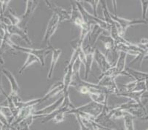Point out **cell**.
<instances>
[{
    "label": "cell",
    "mask_w": 148,
    "mask_h": 130,
    "mask_svg": "<svg viewBox=\"0 0 148 130\" xmlns=\"http://www.w3.org/2000/svg\"><path fill=\"white\" fill-rule=\"evenodd\" d=\"M63 91H64V83H63V82H58L55 83L49 88L47 93H46L42 98H41V103L54 97V96L60 93V92H63Z\"/></svg>",
    "instance_id": "17"
},
{
    "label": "cell",
    "mask_w": 148,
    "mask_h": 130,
    "mask_svg": "<svg viewBox=\"0 0 148 130\" xmlns=\"http://www.w3.org/2000/svg\"><path fill=\"white\" fill-rule=\"evenodd\" d=\"M143 91H133V92H128V93H125V92H121L119 91V93L116 95V96H120V97H125L130 99V100L135 101L136 103L138 104L139 105H144V104L142 101V96L143 95Z\"/></svg>",
    "instance_id": "21"
},
{
    "label": "cell",
    "mask_w": 148,
    "mask_h": 130,
    "mask_svg": "<svg viewBox=\"0 0 148 130\" xmlns=\"http://www.w3.org/2000/svg\"><path fill=\"white\" fill-rule=\"evenodd\" d=\"M80 27V37H79V39H80V41L83 44V41H84V39L86 38V36L89 34L90 32H91V25L87 24V23L84 22Z\"/></svg>",
    "instance_id": "32"
},
{
    "label": "cell",
    "mask_w": 148,
    "mask_h": 130,
    "mask_svg": "<svg viewBox=\"0 0 148 130\" xmlns=\"http://www.w3.org/2000/svg\"><path fill=\"white\" fill-rule=\"evenodd\" d=\"M36 62H38L40 63L39 60H38V59L36 56L33 55V54H28L27 57L26 61H25V63H24V65L21 67V68L19 69V71H18V73H19V74H22L23 72L25 71L26 68H27L28 67L30 66L32 64L34 63H36Z\"/></svg>",
    "instance_id": "29"
},
{
    "label": "cell",
    "mask_w": 148,
    "mask_h": 130,
    "mask_svg": "<svg viewBox=\"0 0 148 130\" xmlns=\"http://www.w3.org/2000/svg\"><path fill=\"white\" fill-rule=\"evenodd\" d=\"M63 101H64V96H61L60 99L56 100L55 102L52 103L50 105L47 106V107H46V108H43L41 110H39L35 111L34 113H33V116L36 118L46 117V116H49V115L53 113L55 111H56L58 109L60 108Z\"/></svg>",
    "instance_id": "9"
},
{
    "label": "cell",
    "mask_w": 148,
    "mask_h": 130,
    "mask_svg": "<svg viewBox=\"0 0 148 130\" xmlns=\"http://www.w3.org/2000/svg\"><path fill=\"white\" fill-rule=\"evenodd\" d=\"M99 39L100 40L101 42L103 43V44L104 45V47L106 50V54L111 52H116V44L115 41L113 40L112 37L111 36H106L103 35H101L99 36Z\"/></svg>",
    "instance_id": "24"
},
{
    "label": "cell",
    "mask_w": 148,
    "mask_h": 130,
    "mask_svg": "<svg viewBox=\"0 0 148 130\" xmlns=\"http://www.w3.org/2000/svg\"><path fill=\"white\" fill-rule=\"evenodd\" d=\"M44 2L47 4L48 7L53 11L54 14L57 15L59 18V23H62L66 21H71V13L67 11L66 9L58 6L56 4L52 3L50 1L46 0Z\"/></svg>",
    "instance_id": "8"
},
{
    "label": "cell",
    "mask_w": 148,
    "mask_h": 130,
    "mask_svg": "<svg viewBox=\"0 0 148 130\" xmlns=\"http://www.w3.org/2000/svg\"><path fill=\"white\" fill-rule=\"evenodd\" d=\"M38 3H39V1H33V0L26 1V10H25V13L21 16V21L20 25L22 26L21 27L27 29V25L33 16L35 10H36L38 5Z\"/></svg>",
    "instance_id": "6"
},
{
    "label": "cell",
    "mask_w": 148,
    "mask_h": 130,
    "mask_svg": "<svg viewBox=\"0 0 148 130\" xmlns=\"http://www.w3.org/2000/svg\"><path fill=\"white\" fill-rule=\"evenodd\" d=\"M110 33H111V37H112L113 40L115 41V44H130L131 43L129 42L126 39H125L123 37L119 35V27H118V25L116 22H114V25L111 26V30H110Z\"/></svg>",
    "instance_id": "23"
},
{
    "label": "cell",
    "mask_w": 148,
    "mask_h": 130,
    "mask_svg": "<svg viewBox=\"0 0 148 130\" xmlns=\"http://www.w3.org/2000/svg\"><path fill=\"white\" fill-rule=\"evenodd\" d=\"M127 55V54H126L124 52H119V57H118V60L116 61V63L115 65L116 68V71H117L118 74H119V76H120V75H125V76H130V75L125 71V63Z\"/></svg>",
    "instance_id": "22"
},
{
    "label": "cell",
    "mask_w": 148,
    "mask_h": 130,
    "mask_svg": "<svg viewBox=\"0 0 148 130\" xmlns=\"http://www.w3.org/2000/svg\"><path fill=\"white\" fill-rule=\"evenodd\" d=\"M35 106H29V107H26V108H23L19 110L17 116L13 120V122L10 124V127L11 128H14L16 127L18 124H20L21 121L27 118L30 116L33 115L34 113V108Z\"/></svg>",
    "instance_id": "10"
},
{
    "label": "cell",
    "mask_w": 148,
    "mask_h": 130,
    "mask_svg": "<svg viewBox=\"0 0 148 130\" xmlns=\"http://www.w3.org/2000/svg\"><path fill=\"white\" fill-rule=\"evenodd\" d=\"M7 31L10 36L16 35L21 37L28 45L31 46L33 44L27 35V29H24L18 25H9L7 27Z\"/></svg>",
    "instance_id": "11"
},
{
    "label": "cell",
    "mask_w": 148,
    "mask_h": 130,
    "mask_svg": "<svg viewBox=\"0 0 148 130\" xmlns=\"http://www.w3.org/2000/svg\"><path fill=\"white\" fill-rule=\"evenodd\" d=\"M52 58H51V63L50 68H49V72H48L47 78L48 80H51L52 76L53 75L54 70H55V67L58 61L59 58L60 57V55L62 54V50L60 49H56V48H52Z\"/></svg>",
    "instance_id": "18"
},
{
    "label": "cell",
    "mask_w": 148,
    "mask_h": 130,
    "mask_svg": "<svg viewBox=\"0 0 148 130\" xmlns=\"http://www.w3.org/2000/svg\"><path fill=\"white\" fill-rule=\"evenodd\" d=\"M116 51L119 52H124L126 54H130V55L135 56L138 57L144 52V50L140 48L138 44H116Z\"/></svg>",
    "instance_id": "7"
},
{
    "label": "cell",
    "mask_w": 148,
    "mask_h": 130,
    "mask_svg": "<svg viewBox=\"0 0 148 130\" xmlns=\"http://www.w3.org/2000/svg\"><path fill=\"white\" fill-rule=\"evenodd\" d=\"M8 47L10 48L13 50L19 51L21 52H25L28 54H33L36 56L39 60L40 65L44 67L45 65V58L49 54V52H52V47H47L44 49H33V48H26L23 47L21 46H18L12 41V40L9 41L7 44Z\"/></svg>",
    "instance_id": "2"
},
{
    "label": "cell",
    "mask_w": 148,
    "mask_h": 130,
    "mask_svg": "<svg viewBox=\"0 0 148 130\" xmlns=\"http://www.w3.org/2000/svg\"><path fill=\"white\" fill-rule=\"evenodd\" d=\"M140 2H141V5H142V19L145 20V21H148V18H147L148 0H142V1H140Z\"/></svg>",
    "instance_id": "34"
},
{
    "label": "cell",
    "mask_w": 148,
    "mask_h": 130,
    "mask_svg": "<svg viewBox=\"0 0 148 130\" xmlns=\"http://www.w3.org/2000/svg\"><path fill=\"white\" fill-rule=\"evenodd\" d=\"M90 98H91V101H95V102L98 103L102 105H107L108 103V95L103 93H91L89 94Z\"/></svg>",
    "instance_id": "26"
},
{
    "label": "cell",
    "mask_w": 148,
    "mask_h": 130,
    "mask_svg": "<svg viewBox=\"0 0 148 130\" xmlns=\"http://www.w3.org/2000/svg\"><path fill=\"white\" fill-rule=\"evenodd\" d=\"M94 59L97 62V65H99L102 73L106 71L108 69L112 67L111 66V64L109 63L108 60L106 57V56L101 51H99V49H97V48L95 49Z\"/></svg>",
    "instance_id": "13"
},
{
    "label": "cell",
    "mask_w": 148,
    "mask_h": 130,
    "mask_svg": "<svg viewBox=\"0 0 148 130\" xmlns=\"http://www.w3.org/2000/svg\"><path fill=\"white\" fill-rule=\"evenodd\" d=\"M34 119V116H33V115H32L29 117H28L27 118H26L25 120L21 121L20 124H18L14 128L16 129V130H29V127L33 123Z\"/></svg>",
    "instance_id": "28"
},
{
    "label": "cell",
    "mask_w": 148,
    "mask_h": 130,
    "mask_svg": "<svg viewBox=\"0 0 148 130\" xmlns=\"http://www.w3.org/2000/svg\"><path fill=\"white\" fill-rule=\"evenodd\" d=\"M82 2H86L88 3L90 5H91L93 8V13H94V16L96 17L97 16V6L99 3H100V1L99 0H89V1H82Z\"/></svg>",
    "instance_id": "35"
},
{
    "label": "cell",
    "mask_w": 148,
    "mask_h": 130,
    "mask_svg": "<svg viewBox=\"0 0 148 130\" xmlns=\"http://www.w3.org/2000/svg\"><path fill=\"white\" fill-rule=\"evenodd\" d=\"M59 23V18L57 16V15L52 14V17L49 19V22L47 26V29L45 30V33L44 35V38L43 41L47 45V47H52L51 45V37L52 36L55 34V33L57 30L58 27Z\"/></svg>",
    "instance_id": "5"
},
{
    "label": "cell",
    "mask_w": 148,
    "mask_h": 130,
    "mask_svg": "<svg viewBox=\"0 0 148 130\" xmlns=\"http://www.w3.org/2000/svg\"><path fill=\"white\" fill-rule=\"evenodd\" d=\"M145 85H146V91H148V80L145 81Z\"/></svg>",
    "instance_id": "40"
},
{
    "label": "cell",
    "mask_w": 148,
    "mask_h": 130,
    "mask_svg": "<svg viewBox=\"0 0 148 130\" xmlns=\"http://www.w3.org/2000/svg\"><path fill=\"white\" fill-rule=\"evenodd\" d=\"M5 92L4 91L3 85H2V76H1V73H0V94L5 95Z\"/></svg>",
    "instance_id": "38"
},
{
    "label": "cell",
    "mask_w": 148,
    "mask_h": 130,
    "mask_svg": "<svg viewBox=\"0 0 148 130\" xmlns=\"http://www.w3.org/2000/svg\"><path fill=\"white\" fill-rule=\"evenodd\" d=\"M126 112L141 120L143 121L148 120V112L147 111L145 105H139L137 104L135 107L130 108Z\"/></svg>",
    "instance_id": "16"
},
{
    "label": "cell",
    "mask_w": 148,
    "mask_h": 130,
    "mask_svg": "<svg viewBox=\"0 0 148 130\" xmlns=\"http://www.w3.org/2000/svg\"><path fill=\"white\" fill-rule=\"evenodd\" d=\"M86 49V52L84 50L85 53H86V60H85L83 65L85 66V79L87 80L88 77V74L91 70L93 62L95 60L94 56H95V51L96 48L90 47V46H87Z\"/></svg>",
    "instance_id": "15"
},
{
    "label": "cell",
    "mask_w": 148,
    "mask_h": 130,
    "mask_svg": "<svg viewBox=\"0 0 148 130\" xmlns=\"http://www.w3.org/2000/svg\"><path fill=\"white\" fill-rule=\"evenodd\" d=\"M2 73L8 80L10 84V90L11 91H10V93L9 95H10V96H18L20 88L15 78L14 75L13 74V73L10 70L5 68H3L2 69Z\"/></svg>",
    "instance_id": "14"
},
{
    "label": "cell",
    "mask_w": 148,
    "mask_h": 130,
    "mask_svg": "<svg viewBox=\"0 0 148 130\" xmlns=\"http://www.w3.org/2000/svg\"><path fill=\"white\" fill-rule=\"evenodd\" d=\"M4 16L6 17L10 21L11 25H18L21 24V16L18 17L11 10H9L8 13H6V14L4 15Z\"/></svg>",
    "instance_id": "31"
},
{
    "label": "cell",
    "mask_w": 148,
    "mask_h": 130,
    "mask_svg": "<svg viewBox=\"0 0 148 130\" xmlns=\"http://www.w3.org/2000/svg\"><path fill=\"white\" fill-rule=\"evenodd\" d=\"M76 5L77 6L78 9L80 10V13L82 14L83 20H84L85 23H87L90 25H97L99 27H101L104 31L110 32L111 30V26L107 24L106 21L103 19H101L99 17L95 16L94 15H91V13H88L86 9L84 8V7L81 5L80 1H75Z\"/></svg>",
    "instance_id": "3"
},
{
    "label": "cell",
    "mask_w": 148,
    "mask_h": 130,
    "mask_svg": "<svg viewBox=\"0 0 148 130\" xmlns=\"http://www.w3.org/2000/svg\"><path fill=\"white\" fill-rule=\"evenodd\" d=\"M142 99H147L148 100V91H145V92H144L143 95H142Z\"/></svg>",
    "instance_id": "39"
},
{
    "label": "cell",
    "mask_w": 148,
    "mask_h": 130,
    "mask_svg": "<svg viewBox=\"0 0 148 130\" xmlns=\"http://www.w3.org/2000/svg\"><path fill=\"white\" fill-rule=\"evenodd\" d=\"M76 117H77V120L79 125H80V130H90V129L88 128V127H87L86 126L83 124V122L81 120V117H80L79 115H76Z\"/></svg>",
    "instance_id": "36"
},
{
    "label": "cell",
    "mask_w": 148,
    "mask_h": 130,
    "mask_svg": "<svg viewBox=\"0 0 148 130\" xmlns=\"http://www.w3.org/2000/svg\"><path fill=\"white\" fill-rule=\"evenodd\" d=\"M103 32H104V30L101 27H99V26L93 25V27L91 28V32L89 33V37H88V46L95 48L97 41Z\"/></svg>",
    "instance_id": "20"
},
{
    "label": "cell",
    "mask_w": 148,
    "mask_h": 130,
    "mask_svg": "<svg viewBox=\"0 0 148 130\" xmlns=\"http://www.w3.org/2000/svg\"><path fill=\"white\" fill-rule=\"evenodd\" d=\"M111 16L113 21H115L119 26V33L122 37H123L124 34L125 33V31L129 27L135 25H148V21H145L142 18L141 19H127V18L119 17L116 15H113L112 13H111Z\"/></svg>",
    "instance_id": "4"
},
{
    "label": "cell",
    "mask_w": 148,
    "mask_h": 130,
    "mask_svg": "<svg viewBox=\"0 0 148 130\" xmlns=\"http://www.w3.org/2000/svg\"><path fill=\"white\" fill-rule=\"evenodd\" d=\"M101 5L103 6V16H104V21H106L107 24H108L110 26H111L112 25H114L115 21H113V19L111 18V13L108 9L107 5H106V1H100Z\"/></svg>",
    "instance_id": "30"
},
{
    "label": "cell",
    "mask_w": 148,
    "mask_h": 130,
    "mask_svg": "<svg viewBox=\"0 0 148 130\" xmlns=\"http://www.w3.org/2000/svg\"><path fill=\"white\" fill-rule=\"evenodd\" d=\"M119 76L116 68L115 66H112L111 68L108 69L106 71L102 73V74L99 76V80H102V79L105 78V77H112V78H116V76Z\"/></svg>",
    "instance_id": "33"
},
{
    "label": "cell",
    "mask_w": 148,
    "mask_h": 130,
    "mask_svg": "<svg viewBox=\"0 0 148 130\" xmlns=\"http://www.w3.org/2000/svg\"><path fill=\"white\" fill-rule=\"evenodd\" d=\"M97 84L101 86L104 87L107 89L108 94L109 95H116L119 93V89L116 84L115 78L112 77H105L102 80H99Z\"/></svg>",
    "instance_id": "12"
},
{
    "label": "cell",
    "mask_w": 148,
    "mask_h": 130,
    "mask_svg": "<svg viewBox=\"0 0 148 130\" xmlns=\"http://www.w3.org/2000/svg\"><path fill=\"white\" fill-rule=\"evenodd\" d=\"M72 10H71V21L73 24H75L76 26L80 27L83 23H84V20H83L82 14L80 13V10L78 9L77 6L76 5V3L73 2H72Z\"/></svg>",
    "instance_id": "19"
},
{
    "label": "cell",
    "mask_w": 148,
    "mask_h": 130,
    "mask_svg": "<svg viewBox=\"0 0 148 130\" xmlns=\"http://www.w3.org/2000/svg\"><path fill=\"white\" fill-rule=\"evenodd\" d=\"M124 124H125V130H134V118L135 117L130 115L127 112L123 117Z\"/></svg>",
    "instance_id": "27"
},
{
    "label": "cell",
    "mask_w": 148,
    "mask_h": 130,
    "mask_svg": "<svg viewBox=\"0 0 148 130\" xmlns=\"http://www.w3.org/2000/svg\"><path fill=\"white\" fill-rule=\"evenodd\" d=\"M105 106L106 105H102V104H99L98 103L91 101V102L83 104V105L78 107V108H75L73 109L70 110L69 112H66V114L79 115L81 117L92 120V119L97 117L102 112Z\"/></svg>",
    "instance_id": "1"
},
{
    "label": "cell",
    "mask_w": 148,
    "mask_h": 130,
    "mask_svg": "<svg viewBox=\"0 0 148 130\" xmlns=\"http://www.w3.org/2000/svg\"><path fill=\"white\" fill-rule=\"evenodd\" d=\"M126 72L130 75V77L134 78L136 82H145L148 80V73L139 71L130 68H126Z\"/></svg>",
    "instance_id": "25"
},
{
    "label": "cell",
    "mask_w": 148,
    "mask_h": 130,
    "mask_svg": "<svg viewBox=\"0 0 148 130\" xmlns=\"http://www.w3.org/2000/svg\"><path fill=\"white\" fill-rule=\"evenodd\" d=\"M0 124H2V126L4 125H9L8 123V120L4 116L2 112H0Z\"/></svg>",
    "instance_id": "37"
}]
</instances>
